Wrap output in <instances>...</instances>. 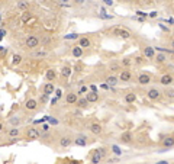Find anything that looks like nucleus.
Listing matches in <instances>:
<instances>
[{"label":"nucleus","instance_id":"nucleus-1","mask_svg":"<svg viewBox=\"0 0 174 164\" xmlns=\"http://www.w3.org/2000/svg\"><path fill=\"white\" fill-rule=\"evenodd\" d=\"M145 95L151 102H160L161 99H163V92H161L160 89H157V87H151V89H148Z\"/></svg>","mask_w":174,"mask_h":164},{"label":"nucleus","instance_id":"nucleus-2","mask_svg":"<svg viewBox=\"0 0 174 164\" xmlns=\"http://www.w3.org/2000/svg\"><path fill=\"white\" fill-rule=\"evenodd\" d=\"M106 155V148H97L91 154V164H99Z\"/></svg>","mask_w":174,"mask_h":164},{"label":"nucleus","instance_id":"nucleus-3","mask_svg":"<svg viewBox=\"0 0 174 164\" xmlns=\"http://www.w3.org/2000/svg\"><path fill=\"white\" fill-rule=\"evenodd\" d=\"M158 83L164 87H170L174 83V76L171 74V73H164V74L158 78Z\"/></svg>","mask_w":174,"mask_h":164},{"label":"nucleus","instance_id":"nucleus-4","mask_svg":"<svg viewBox=\"0 0 174 164\" xmlns=\"http://www.w3.org/2000/svg\"><path fill=\"white\" fill-rule=\"evenodd\" d=\"M151 82H152V77H151L150 73H139V74H138L137 83L139 86H148Z\"/></svg>","mask_w":174,"mask_h":164},{"label":"nucleus","instance_id":"nucleus-5","mask_svg":"<svg viewBox=\"0 0 174 164\" xmlns=\"http://www.w3.org/2000/svg\"><path fill=\"white\" fill-rule=\"evenodd\" d=\"M25 135H26L28 140L33 141V140H38V138L41 137V132H39V129H36L35 126H29L28 129H26V132H25Z\"/></svg>","mask_w":174,"mask_h":164},{"label":"nucleus","instance_id":"nucleus-6","mask_svg":"<svg viewBox=\"0 0 174 164\" xmlns=\"http://www.w3.org/2000/svg\"><path fill=\"white\" fill-rule=\"evenodd\" d=\"M25 45L28 48H36L38 45H39V39H38L36 35H28L25 38Z\"/></svg>","mask_w":174,"mask_h":164},{"label":"nucleus","instance_id":"nucleus-7","mask_svg":"<svg viewBox=\"0 0 174 164\" xmlns=\"http://www.w3.org/2000/svg\"><path fill=\"white\" fill-rule=\"evenodd\" d=\"M113 34L116 35V36H119V38H122V39H131V36H132L131 32L125 28H115L113 29Z\"/></svg>","mask_w":174,"mask_h":164},{"label":"nucleus","instance_id":"nucleus-8","mask_svg":"<svg viewBox=\"0 0 174 164\" xmlns=\"http://www.w3.org/2000/svg\"><path fill=\"white\" fill-rule=\"evenodd\" d=\"M132 80V71L129 68H122V71L119 73V82L128 83Z\"/></svg>","mask_w":174,"mask_h":164},{"label":"nucleus","instance_id":"nucleus-9","mask_svg":"<svg viewBox=\"0 0 174 164\" xmlns=\"http://www.w3.org/2000/svg\"><path fill=\"white\" fill-rule=\"evenodd\" d=\"M142 55L144 58H155V48L151 45H144L142 47Z\"/></svg>","mask_w":174,"mask_h":164},{"label":"nucleus","instance_id":"nucleus-10","mask_svg":"<svg viewBox=\"0 0 174 164\" xmlns=\"http://www.w3.org/2000/svg\"><path fill=\"white\" fill-rule=\"evenodd\" d=\"M161 145L170 150V148H173L174 147V135H167V137H163V140H161Z\"/></svg>","mask_w":174,"mask_h":164},{"label":"nucleus","instance_id":"nucleus-11","mask_svg":"<svg viewBox=\"0 0 174 164\" xmlns=\"http://www.w3.org/2000/svg\"><path fill=\"white\" fill-rule=\"evenodd\" d=\"M89 131L93 134V135H100V134L103 132V126L100 125L99 122H93V124H90L89 125Z\"/></svg>","mask_w":174,"mask_h":164},{"label":"nucleus","instance_id":"nucleus-12","mask_svg":"<svg viewBox=\"0 0 174 164\" xmlns=\"http://www.w3.org/2000/svg\"><path fill=\"white\" fill-rule=\"evenodd\" d=\"M119 141H121L122 144H132V141H134V135H132V132L131 131H126V132L121 134Z\"/></svg>","mask_w":174,"mask_h":164},{"label":"nucleus","instance_id":"nucleus-13","mask_svg":"<svg viewBox=\"0 0 174 164\" xmlns=\"http://www.w3.org/2000/svg\"><path fill=\"white\" fill-rule=\"evenodd\" d=\"M77 100H79V95L75 92H68L66 96V102L68 103V105H75L77 103Z\"/></svg>","mask_w":174,"mask_h":164},{"label":"nucleus","instance_id":"nucleus-14","mask_svg":"<svg viewBox=\"0 0 174 164\" xmlns=\"http://www.w3.org/2000/svg\"><path fill=\"white\" fill-rule=\"evenodd\" d=\"M36 107H38V102L35 100V99H28V100L25 102V109L26 111H36Z\"/></svg>","mask_w":174,"mask_h":164},{"label":"nucleus","instance_id":"nucleus-15","mask_svg":"<svg viewBox=\"0 0 174 164\" xmlns=\"http://www.w3.org/2000/svg\"><path fill=\"white\" fill-rule=\"evenodd\" d=\"M79 47L80 48H90L91 47V41H90L89 36H81V38H79Z\"/></svg>","mask_w":174,"mask_h":164},{"label":"nucleus","instance_id":"nucleus-16","mask_svg":"<svg viewBox=\"0 0 174 164\" xmlns=\"http://www.w3.org/2000/svg\"><path fill=\"white\" fill-rule=\"evenodd\" d=\"M71 144H74V141L71 140L70 137H61L60 138V147H62V148H67V147H70Z\"/></svg>","mask_w":174,"mask_h":164},{"label":"nucleus","instance_id":"nucleus-17","mask_svg":"<svg viewBox=\"0 0 174 164\" xmlns=\"http://www.w3.org/2000/svg\"><path fill=\"white\" fill-rule=\"evenodd\" d=\"M86 99H87V102L89 103H96V102L99 100V93L96 92H87V95H86Z\"/></svg>","mask_w":174,"mask_h":164},{"label":"nucleus","instance_id":"nucleus-18","mask_svg":"<svg viewBox=\"0 0 174 164\" xmlns=\"http://www.w3.org/2000/svg\"><path fill=\"white\" fill-rule=\"evenodd\" d=\"M42 90H44V93L45 95H52V93L55 92V86H54V83H45L44 84V87H42Z\"/></svg>","mask_w":174,"mask_h":164},{"label":"nucleus","instance_id":"nucleus-19","mask_svg":"<svg viewBox=\"0 0 174 164\" xmlns=\"http://www.w3.org/2000/svg\"><path fill=\"white\" fill-rule=\"evenodd\" d=\"M119 83V77H116L115 74H110L109 77H106V84H108L109 87H113V86H116Z\"/></svg>","mask_w":174,"mask_h":164},{"label":"nucleus","instance_id":"nucleus-20","mask_svg":"<svg viewBox=\"0 0 174 164\" xmlns=\"http://www.w3.org/2000/svg\"><path fill=\"white\" fill-rule=\"evenodd\" d=\"M6 134H7V137H10L12 140H13V138H19V135H20V129L13 126V128H10V129L6 131Z\"/></svg>","mask_w":174,"mask_h":164},{"label":"nucleus","instance_id":"nucleus-21","mask_svg":"<svg viewBox=\"0 0 174 164\" xmlns=\"http://www.w3.org/2000/svg\"><path fill=\"white\" fill-rule=\"evenodd\" d=\"M45 77H47V80L49 83H52L57 78V71L54 70V68H48L47 73H45Z\"/></svg>","mask_w":174,"mask_h":164},{"label":"nucleus","instance_id":"nucleus-22","mask_svg":"<svg viewBox=\"0 0 174 164\" xmlns=\"http://www.w3.org/2000/svg\"><path fill=\"white\" fill-rule=\"evenodd\" d=\"M123 102H125V103H134V102H137V95L134 92L126 93V95L123 96Z\"/></svg>","mask_w":174,"mask_h":164},{"label":"nucleus","instance_id":"nucleus-23","mask_svg":"<svg viewBox=\"0 0 174 164\" xmlns=\"http://www.w3.org/2000/svg\"><path fill=\"white\" fill-rule=\"evenodd\" d=\"M89 102H87V99L86 97H79V100H77V103H75V106H79L80 109H87L89 107Z\"/></svg>","mask_w":174,"mask_h":164},{"label":"nucleus","instance_id":"nucleus-24","mask_svg":"<svg viewBox=\"0 0 174 164\" xmlns=\"http://www.w3.org/2000/svg\"><path fill=\"white\" fill-rule=\"evenodd\" d=\"M109 70L112 73H121L122 71V65L119 63H116V61H113V63L109 64Z\"/></svg>","mask_w":174,"mask_h":164},{"label":"nucleus","instance_id":"nucleus-25","mask_svg":"<svg viewBox=\"0 0 174 164\" xmlns=\"http://www.w3.org/2000/svg\"><path fill=\"white\" fill-rule=\"evenodd\" d=\"M71 55L75 58L83 57V48H80L79 45H77V47H73V48H71Z\"/></svg>","mask_w":174,"mask_h":164},{"label":"nucleus","instance_id":"nucleus-26","mask_svg":"<svg viewBox=\"0 0 174 164\" xmlns=\"http://www.w3.org/2000/svg\"><path fill=\"white\" fill-rule=\"evenodd\" d=\"M74 144L79 145V147H86L87 145V138L86 137H77L74 140Z\"/></svg>","mask_w":174,"mask_h":164},{"label":"nucleus","instance_id":"nucleus-27","mask_svg":"<svg viewBox=\"0 0 174 164\" xmlns=\"http://www.w3.org/2000/svg\"><path fill=\"white\" fill-rule=\"evenodd\" d=\"M154 60H155L157 64H164L165 61H167V55H165L164 53H160V54H157Z\"/></svg>","mask_w":174,"mask_h":164},{"label":"nucleus","instance_id":"nucleus-28","mask_svg":"<svg viewBox=\"0 0 174 164\" xmlns=\"http://www.w3.org/2000/svg\"><path fill=\"white\" fill-rule=\"evenodd\" d=\"M163 95H164L168 100H174V89H171V87H167L164 92H163Z\"/></svg>","mask_w":174,"mask_h":164},{"label":"nucleus","instance_id":"nucleus-29","mask_svg":"<svg viewBox=\"0 0 174 164\" xmlns=\"http://www.w3.org/2000/svg\"><path fill=\"white\" fill-rule=\"evenodd\" d=\"M9 124H10V125H13L15 128H18V126L22 124V119H20L19 116H15V118H10V119H9Z\"/></svg>","mask_w":174,"mask_h":164},{"label":"nucleus","instance_id":"nucleus-30","mask_svg":"<svg viewBox=\"0 0 174 164\" xmlns=\"http://www.w3.org/2000/svg\"><path fill=\"white\" fill-rule=\"evenodd\" d=\"M22 60H23V58H22L20 54H13V57H12V64H13V65H19V64L22 63Z\"/></svg>","mask_w":174,"mask_h":164},{"label":"nucleus","instance_id":"nucleus-31","mask_svg":"<svg viewBox=\"0 0 174 164\" xmlns=\"http://www.w3.org/2000/svg\"><path fill=\"white\" fill-rule=\"evenodd\" d=\"M71 73H73V71H71V68L67 67V65H64V67L61 68V76H62L64 78H68V77H70Z\"/></svg>","mask_w":174,"mask_h":164},{"label":"nucleus","instance_id":"nucleus-32","mask_svg":"<svg viewBox=\"0 0 174 164\" xmlns=\"http://www.w3.org/2000/svg\"><path fill=\"white\" fill-rule=\"evenodd\" d=\"M132 63H134V61H132V58L131 57H125L122 60V63H121V65H122V67H125V68H129L132 65Z\"/></svg>","mask_w":174,"mask_h":164},{"label":"nucleus","instance_id":"nucleus-33","mask_svg":"<svg viewBox=\"0 0 174 164\" xmlns=\"http://www.w3.org/2000/svg\"><path fill=\"white\" fill-rule=\"evenodd\" d=\"M144 63H145L144 55H137V57L134 58V64H135V65H142Z\"/></svg>","mask_w":174,"mask_h":164},{"label":"nucleus","instance_id":"nucleus-34","mask_svg":"<svg viewBox=\"0 0 174 164\" xmlns=\"http://www.w3.org/2000/svg\"><path fill=\"white\" fill-rule=\"evenodd\" d=\"M31 18H32V15L29 13V12H25L23 16H22V19H20V22H22V23H26V22H28Z\"/></svg>","mask_w":174,"mask_h":164},{"label":"nucleus","instance_id":"nucleus-35","mask_svg":"<svg viewBox=\"0 0 174 164\" xmlns=\"http://www.w3.org/2000/svg\"><path fill=\"white\" fill-rule=\"evenodd\" d=\"M18 9H29V3L28 2H19L18 3Z\"/></svg>","mask_w":174,"mask_h":164},{"label":"nucleus","instance_id":"nucleus-36","mask_svg":"<svg viewBox=\"0 0 174 164\" xmlns=\"http://www.w3.org/2000/svg\"><path fill=\"white\" fill-rule=\"evenodd\" d=\"M45 55H47L45 51H35L33 53V57H45Z\"/></svg>","mask_w":174,"mask_h":164},{"label":"nucleus","instance_id":"nucleus-37","mask_svg":"<svg viewBox=\"0 0 174 164\" xmlns=\"http://www.w3.org/2000/svg\"><path fill=\"white\" fill-rule=\"evenodd\" d=\"M39 100H41V103H47V102H48V95L42 93V95H41V97H39Z\"/></svg>","mask_w":174,"mask_h":164},{"label":"nucleus","instance_id":"nucleus-38","mask_svg":"<svg viewBox=\"0 0 174 164\" xmlns=\"http://www.w3.org/2000/svg\"><path fill=\"white\" fill-rule=\"evenodd\" d=\"M80 36V35H77V34H70V35H67V36H64L66 39H77Z\"/></svg>","mask_w":174,"mask_h":164},{"label":"nucleus","instance_id":"nucleus-39","mask_svg":"<svg viewBox=\"0 0 174 164\" xmlns=\"http://www.w3.org/2000/svg\"><path fill=\"white\" fill-rule=\"evenodd\" d=\"M84 93H87V87H86V86H81L80 90L77 92V95H84Z\"/></svg>","mask_w":174,"mask_h":164},{"label":"nucleus","instance_id":"nucleus-40","mask_svg":"<svg viewBox=\"0 0 174 164\" xmlns=\"http://www.w3.org/2000/svg\"><path fill=\"white\" fill-rule=\"evenodd\" d=\"M137 15H138V16H141L142 19H144V18H146V16H150V15H148V13H145V12H142V10H138V12H137Z\"/></svg>","mask_w":174,"mask_h":164},{"label":"nucleus","instance_id":"nucleus-41","mask_svg":"<svg viewBox=\"0 0 174 164\" xmlns=\"http://www.w3.org/2000/svg\"><path fill=\"white\" fill-rule=\"evenodd\" d=\"M155 164H170L168 160H160V161H155Z\"/></svg>","mask_w":174,"mask_h":164},{"label":"nucleus","instance_id":"nucleus-42","mask_svg":"<svg viewBox=\"0 0 174 164\" xmlns=\"http://www.w3.org/2000/svg\"><path fill=\"white\" fill-rule=\"evenodd\" d=\"M157 16H158V12H157V10H154V12L150 13V18H157Z\"/></svg>","mask_w":174,"mask_h":164},{"label":"nucleus","instance_id":"nucleus-43","mask_svg":"<svg viewBox=\"0 0 174 164\" xmlns=\"http://www.w3.org/2000/svg\"><path fill=\"white\" fill-rule=\"evenodd\" d=\"M112 150L115 151V154H121V150H119L118 147H115V145H113V147H112Z\"/></svg>","mask_w":174,"mask_h":164},{"label":"nucleus","instance_id":"nucleus-44","mask_svg":"<svg viewBox=\"0 0 174 164\" xmlns=\"http://www.w3.org/2000/svg\"><path fill=\"white\" fill-rule=\"evenodd\" d=\"M103 2H104V5H106V6H112L113 5L112 0H103Z\"/></svg>","mask_w":174,"mask_h":164},{"label":"nucleus","instance_id":"nucleus-45","mask_svg":"<svg viewBox=\"0 0 174 164\" xmlns=\"http://www.w3.org/2000/svg\"><path fill=\"white\" fill-rule=\"evenodd\" d=\"M70 164H81L80 161H79V160H71L70 161Z\"/></svg>","mask_w":174,"mask_h":164},{"label":"nucleus","instance_id":"nucleus-46","mask_svg":"<svg viewBox=\"0 0 174 164\" xmlns=\"http://www.w3.org/2000/svg\"><path fill=\"white\" fill-rule=\"evenodd\" d=\"M5 34H6V31H0V39L3 38V35H5Z\"/></svg>","mask_w":174,"mask_h":164},{"label":"nucleus","instance_id":"nucleus-47","mask_svg":"<svg viewBox=\"0 0 174 164\" xmlns=\"http://www.w3.org/2000/svg\"><path fill=\"white\" fill-rule=\"evenodd\" d=\"M57 97H61V90H57Z\"/></svg>","mask_w":174,"mask_h":164},{"label":"nucleus","instance_id":"nucleus-48","mask_svg":"<svg viewBox=\"0 0 174 164\" xmlns=\"http://www.w3.org/2000/svg\"><path fill=\"white\" fill-rule=\"evenodd\" d=\"M2 131H3V124L0 122V132H2Z\"/></svg>","mask_w":174,"mask_h":164},{"label":"nucleus","instance_id":"nucleus-49","mask_svg":"<svg viewBox=\"0 0 174 164\" xmlns=\"http://www.w3.org/2000/svg\"><path fill=\"white\" fill-rule=\"evenodd\" d=\"M61 164H70V161H62Z\"/></svg>","mask_w":174,"mask_h":164},{"label":"nucleus","instance_id":"nucleus-50","mask_svg":"<svg viewBox=\"0 0 174 164\" xmlns=\"http://www.w3.org/2000/svg\"><path fill=\"white\" fill-rule=\"evenodd\" d=\"M171 47H173V49H174V41H171Z\"/></svg>","mask_w":174,"mask_h":164},{"label":"nucleus","instance_id":"nucleus-51","mask_svg":"<svg viewBox=\"0 0 174 164\" xmlns=\"http://www.w3.org/2000/svg\"><path fill=\"white\" fill-rule=\"evenodd\" d=\"M171 60H173V63H174V54H173V55H171Z\"/></svg>","mask_w":174,"mask_h":164},{"label":"nucleus","instance_id":"nucleus-52","mask_svg":"<svg viewBox=\"0 0 174 164\" xmlns=\"http://www.w3.org/2000/svg\"><path fill=\"white\" fill-rule=\"evenodd\" d=\"M0 51H3V47H0Z\"/></svg>","mask_w":174,"mask_h":164}]
</instances>
